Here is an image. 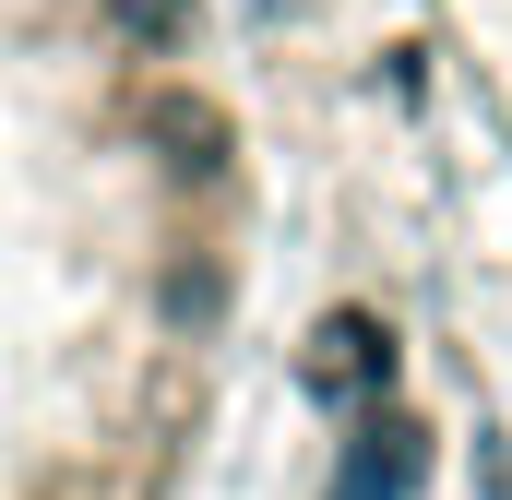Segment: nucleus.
Instances as JSON below:
<instances>
[{"label":"nucleus","instance_id":"f257e3e1","mask_svg":"<svg viewBox=\"0 0 512 500\" xmlns=\"http://www.w3.org/2000/svg\"><path fill=\"white\" fill-rule=\"evenodd\" d=\"M143 143H155L179 179H215V167L239 155V120H227L215 96H191V84H143Z\"/></svg>","mask_w":512,"mask_h":500},{"label":"nucleus","instance_id":"f03ea898","mask_svg":"<svg viewBox=\"0 0 512 500\" xmlns=\"http://www.w3.org/2000/svg\"><path fill=\"white\" fill-rule=\"evenodd\" d=\"M417 477H429V429H405V417H370L334 453V500H405Z\"/></svg>","mask_w":512,"mask_h":500},{"label":"nucleus","instance_id":"7ed1b4c3","mask_svg":"<svg viewBox=\"0 0 512 500\" xmlns=\"http://www.w3.org/2000/svg\"><path fill=\"white\" fill-rule=\"evenodd\" d=\"M310 381H322V393H382L393 381V322L382 310H334V322L310 334Z\"/></svg>","mask_w":512,"mask_h":500},{"label":"nucleus","instance_id":"20e7f679","mask_svg":"<svg viewBox=\"0 0 512 500\" xmlns=\"http://www.w3.org/2000/svg\"><path fill=\"white\" fill-rule=\"evenodd\" d=\"M108 12H120L131 48H155V60H167V48H191V24H203V0H108Z\"/></svg>","mask_w":512,"mask_h":500},{"label":"nucleus","instance_id":"39448f33","mask_svg":"<svg viewBox=\"0 0 512 500\" xmlns=\"http://www.w3.org/2000/svg\"><path fill=\"white\" fill-rule=\"evenodd\" d=\"M489 489H501V500H512V453H489Z\"/></svg>","mask_w":512,"mask_h":500}]
</instances>
